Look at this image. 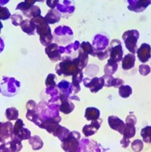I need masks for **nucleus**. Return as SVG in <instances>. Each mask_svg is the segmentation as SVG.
<instances>
[{"label": "nucleus", "mask_w": 151, "mask_h": 152, "mask_svg": "<svg viewBox=\"0 0 151 152\" xmlns=\"http://www.w3.org/2000/svg\"><path fill=\"white\" fill-rule=\"evenodd\" d=\"M35 25H36V33L40 37V42L43 46L47 47L53 42V34L51 32V28L49 26V24L47 23L45 18L40 16L36 18H33Z\"/></svg>", "instance_id": "f257e3e1"}, {"label": "nucleus", "mask_w": 151, "mask_h": 152, "mask_svg": "<svg viewBox=\"0 0 151 152\" xmlns=\"http://www.w3.org/2000/svg\"><path fill=\"white\" fill-rule=\"evenodd\" d=\"M36 115L40 122L42 123L44 120L51 118H58L59 116V105L57 103H48L47 101H40L36 108Z\"/></svg>", "instance_id": "f03ea898"}, {"label": "nucleus", "mask_w": 151, "mask_h": 152, "mask_svg": "<svg viewBox=\"0 0 151 152\" xmlns=\"http://www.w3.org/2000/svg\"><path fill=\"white\" fill-rule=\"evenodd\" d=\"M77 71H79V69L74 62V58L70 56L62 57L61 61L56 66V72L58 76H73Z\"/></svg>", "instance_id": "7ed1b4c3"}, {"label": "nucleus", "mask_w": 151, "mask_h": 152, "mask_svg": "<svg viewBox=\"0 0 151 152\" xmlns=\"http://www.w3.org/2000/svg\"><path fill=\"white\" fill-rule=\"evenodd\" d=\"M20 88V82L15 77H3L1 85H0V92L5 96H16Z\"/></svg>", "instance_id": "20e7f679"}, {"label": "nucleus", "mask_w": 151, "mask_h": 152, "mask_svg": "<svg viewBox=\"0 0 151 152\" xmlns=\"http://www.w3.org/2000/svg\"><path fill=\"white\" fill-rule=\"evenodd\" d=\"M54 39L58 43L69 44L73 38V31L67 26H59L54 30Z\"/></svg>", "instance_id": "39448f33"}, {"label": "nucleus", "mask_w": 151, "mask_h": 152, "mask_svg": "<svg viewBox=\"0 0 151 152\" xmlns=\"http://www.w3.org/2000/svg\"><path fill=\"white\" fill-rule=\"evenodd\" d=\"M81 135L77 131H70L67 137L61 142V148L66 152H77Z\"/></svg>", "instance_id": "423d86ee"}, {"label": "nucleus", "mask_w": 151, "mask_h": 152, "mask_svg": "<svg viewBox=\"0 0 151 152\" xmlns=\"http://www.w3.org/2000/svg\"><path fill=\"white\" fill-rule=\"evenodd\" d=\"M139 38V32L136 29L128 30L122 36V39L124 40L127 49L131 54H136L138 50V40Z\"/></svg>", "instance_id": "0eeeda50"}, {"label": "nucleus", "mask_w": 151, "mask_h": 152, "mask_svg": "<svg viewBox=\"0 0 151 152\" xmlns=\"http://www.w3.org/2000/svg\"><path fill=\"white\" fill-rule=\"evenodd\" d=\"M109 50V59L114 62H120L123 58V48L120 40L113 39L111 42H109L108 46Z\"/></svg>", "instance_id": "6e6552de"}, {"label": "nucleus", "mask_w": 151, "mask_h": 152, "mask_svg": "<svg viewBox=\"0 0 151 152\" xmlns=\"http://www.w3.org/2000/svg\"><path fill=\"white\" fill-rule=\"evenodd\" d=\"M105 150L99 143L86 137L80 140L77 152H104Z\"/></svg>", "instance_id": "1a4fd4ad"}, {"label": "nucleus", "mask_w": 151, "mask_h": 152, "mask_svg": "<svg viewBox=\"0 0 151 152\" xmlns=\"http://www.w3.org/2000/svg\"><path fill=\"white\" fill-rule=\"evenodd\" d=\"M91 45L94 48L95 54L97 55L98 53L105 51L106 49H107V48L109 46V39L105 35L98 34V35L95 36Z\"/></svg>", "instance_id": "9d476101"}, {"label": "nucleus", "mask_w": 151, "mask_h": 152, "mask_svg": "<svg viewBox=\"0 0 151 152\" xmlns=\"http://www.w3.org/2000/svg\"><path fill=\"white\" fill-rule=\"evenodd\" d=\"M56 9L60 13L62 18L71 17L76 10L74 0H63L62 3H58Z\"/></svg>", "instance_id": "9b49d317"}, {"label": "nucleus", "mask_w": 151, "mask_h": 152, "mask_svg": "<svg viewBox=\"0 0 151 152\" xmlns=\"http://www.w3.org/2000/svg\"><path fill=\"white\" fill-rule=\"evenodd\" d=\"M83 84L86 88H88L92 93H97L104 88V79L103 77H97L93 78L84 77Z\"/></svg>", "instance_id": "f8f14e48"}, {"label": "nucleus", "mask_w": 151, "mask_h": 152, "mask_svg": "<svg viewBox=\"0 0 151 152\" xmlns=\"http://www.w3.org/2000/svg\"><path fill=\"white\" fill-rule=\"evenodd\" d=\"M57 88L59 90V100L69 99L70 96L73 95L74 88L70 82L66 80H61L57 85Z\"/></svg>", "instance_id": "ddd939ff"}, {"label": "nucleus", "mask_w": 151, "mask_h": 152, "mask_svg": "<svg viewBox=\"0 0 151 152\" xmlns=\"http://www.w3.org/2000/svg\"><path fill=\"white\" fill-rule=\"evenodd\" d=\"M45 52L47 55L49 59L53 62L61 61L62 59V56L59 52V46L57 43H52L49 46L46 47Z\"/></svg>", "instance_id": "4468645a"}, {"label": "nucleus", "mask_w": 151, "mask_h": 152, "mask_svg": "<svg viewBox=\"0 0 151 152\" xmlns=\"http://www.w3.org/2000/svg\"><path fill=\"white\" fill-rule=\"evenodd\" d=\"M59 122H61V117L47 118V119L44 120L42 123H41V125H40L39 128L47 130L50 134H53L55 132V130L58 128Z\"/></svg>", "instance_id": "2eb2a0df"}, {"label": "nucleus", "mask_w": 151, "mask_h": 152, "mask_svg": "<svg viewBox=\"0 0 151 152\" xmlns=\"http://www.w3.org/2000/svg\"><path fill=\"white\" fill-rule=\"evenodd\" d=\"M136 55L140 62L146 63L151 58V47L150 45L144 43L136 50Z\"/></svg>", "instance_id": "dca6fc26"}, {"label": "nucleus", "mask_w": 151, "mask_h": 152, "mask_svg": "<svg viewBox=\"0 0 151 152\" xmlns=\"http://www.w3.org/2000/svg\"><path fill=\"white\" fill-rule=\"evenodd\" d=\"M102 119L99 118L97 120L91 121L90 124H88V125H85L83 127V134L85 135V137H90L93 136L94 134L97 133V131L100 129L101 124H102Z\"/></svg>", "instance_id": "f3484780"}, {"label": "nucleus", "mask_w": 151, "mask_h": 152, "mask_svg": "<svg viewBox=\"0 0 151 152\" xmlns=\"http://www.w3.org/2000/svg\"><path fill=\"white\" fill-rule=\"evenodd\" d=\"M88 56H89L88 54H87L81 48H79V50L77 52V56L76 58H74V62H75L76 66H77V68L79 70L83 71V69H85L86 66H88Z\"/></svg>", "instance_id": "a211bd4d"}, {"label": "nucleus", "mask_w": 151, "mask_h": 152, "mask_svg": "<svg viewBox=\"0 0 151 152\" xmlns=\"http://www.w3.org/2000/svg\"><path fill=\"white\" fill-rule=\"evenodd\" d=\"M125 124L123 122V120H121L120 118H118L116 116H109L108 117V125L112 129L119 132L120 134H123V130H124L125 128Z\"/></svg>", "instance_id": "6ab92c4d"}, {"label": "nucleus", "mask_w": 151, "mask_h": 152, "mask_svg": "<svg viewBox=\"0 0 151 152\" xmlns=\"http://www.w3.org/2000/svg\"><path fill=\"white\" fill-rule=\"evenodd\" d=\"M43 92L48 96L47 102L55 104L59 100V90L57 87H47Z\"/></svg>", "instance_id": "aec40b11"}, {"label": "nucleus", "mask_w": 151, "mask_h": 152, "mask_svg": "<svg viewBox=\"0 0 151 152\" xmlns=\"http://www.w3.org/2000/svg\"><path fill=\"white\" fill-rule=\"evenodd\" d=\"M21 28H22V31L26 33L28 36H33L35 34V31H36V25H35V22H34V19H25L23 20L22 24H21Z\"/></svg>", "instance_id": "412c9836"}, {"label": "nucleus", "mask_w": 151, "mask_h": 152, "mask_svg": "<svg viewBox=\"0 0 151 152\" xmlns=\"http://www.w3.org/2000/svg\"><path fill=\"white\" fill-rule=\"evenodd\" d=\"M14 130V125L11 123V121H7L3 123V125L0 129V137L4 140L10 139L11 136L13 135Z\"/></svg>", "instance_id": "4be33fe9"}, {"label": "nucleus", "mask_w": 151, "mask_h": 152, "mask_svg": "<svg viewBox=\"0 0 151 152\" xmlns=\"http://www.w3.org/2000/svg\"><path fill=\"white\" fill-rule=\"evenodd\" d=\"M83 79H84V77H83V71L82 70L77 71L76 74L72 76L71 84L74 88V92H73L74 95L77 94L80 91V83L83 82Z\"/></svg>", "instance_id": "5701e85b"}, {"label": "nucleus", "mask_w": 151, "mask_h": 152, "mask_svg": "<svg viewBox=\"0 0 151 152\" xmlns=\"http://www.w3.org/2000/svg\"><path fill=\"white\" fill-rule=\"evenodd\" d=\"M136 57L134 54H128L122 58V68L124 70H129L135 66Z\"/></svg>", "instance_id": "b1692460"}, {"label": "nucleus", "mask_w": 151, "mask_h": 152, "mask_svg": "<svg viewBox=\"0 0 151 152\" xmlns=\"http://www.w3.org/2000/svg\"><path fill=\"white\" fill-rule=\"evenodd\" d=\"M44 18H45V20L47 21V24H56V23L60 21L61 15H60V13L56 8H55V9H50L47 12V14L46 17Z\"/></svg>", "instance_id": "393cba45"}, {"label": "nucleus", "mask_w": 151, "mask_h": 152, "mask_svg": "<svg viewBox=\"0 0 151 152\" xmlns=\"http://www.w3.org/2000/svg\"><path fill=\"white\" fill-rule=\"evenodd\" d=\"M74 108H75V105L69 99L61 100V104L59 105V111L62 112L63 114L71 113L74 110Z\"/></svg>", "instance_id": "a878e982"}, {"label": "nucleus", "mask_w": 151, "mask_h": 152, "mask_svg": "<svg viewBox=\"0 0 151 152\" xmlns=\"http://www.w3.org/2000/svg\"><path fill=\"white\" fill-rule=\"evenodd\" d=\"M100 117V111L97 107H88L85 111V118L88 121H94L98 119Z\"/></svg>", "instance_id": "bb28decb"}, {"label": "nucleus", "mask_w": 151, "mask_h": 152, "mask_svg": "<svg viewBox=\"0 0 151 152\" xmlns=\"http://www.w3.org/2000/svg\"><path fill=\"white\" fill-rule=\"evenodd\" d=\"M23 14L28 19H32V18H36L41 16V9L39 8V7L34 5L29 9L23 11Z\"/></svg>", "instance_id": "cd10ccee"}, {"label": "nucleus", "mask_w": 151, "mask_h": 152, "mask_svg": "<svg viewBox=\"0 0 151 152\" xmlns=\"http://www.w3.org/2000/svg\"><path fill=\"white\" fill-rule=\"evenodd\" d=\"M69 133H70L69 129L59 125L58 128L56 130H55V132L53 133V135H54L55 137H58V140L62 142L63 140H65L66 139L67 136L69 135Z\"/></svg>", "instance_id": "c85d7f7f"}, {"label": "nucleus", "mask_w": 151, "mask_h": 152, "mask_svg": "<svg viewBox=\"0 0 151 152\" xmlns=\"http://www.w3.org/2000/svg\"><path fill=\"white\" fill-rule=\"evenodd\" d=\"M29 145L31 146L32 149L34 150H39L43 148V140H41L39 136H31V137L28 140Z\"/></svg>", "instance_id": "c756f323"}, {"label": "nucleus", "mask_w": 151, "mask_h": 152, "mask_svg": "<svg viewBox=\"0 0 151 152\" xmlns=\"http://www.w3.org/2000/svg\"><path fill=\"white\" fill-rule=\"evenodd\" d=\"M117 67H118V65L117 62H114L110 59L107 60V65L105 66L104 67V72H105V75H110V76H113L117 70Z\"/></svg>", "instance_id": "7c9ffc66"}, {"label": "nucleus", "mask_w": 151, "mask_h": 152, "mask_svg": "<svg viewBox=\"0 0 151 152\" xmlns=\"http://www.w3.org/2000/svg\"><path fill=\"white\" fill-rule=\"evenodd\" d=\"M149 5H151V0H139V2H138V4H136V6H135L134 7H132V8H130L128 10L136 12V13H141L144 10H146V8Z\"/></svg>", "instance_id": "2f4dec72"}, {"label": "nucleus", "mask_w": 151, "mask_h": 152, "mask_svg": "<svg viewBox=\"0 0 151 152\" xmlns=\"http://www.w3.org/2000/svg\"><path fill=\"white\" fill-rule=\"evenodd\" d=\"M123 137L125 139L130 140L131 137H134L136 135V128L134 125H130V124H125V128L123 130Z\"/></svg>", "instance_id": "473e14b6"}, {"label": "nucleus", "mask_w": 151, "mask_h": 152, "mask_svg": "<svg viewBox=\"0 0 151 152\" xmlns=\"http://www.w3.org/2000/svg\"><path fill=\"white\" fill-rule=\"evenodd\" d=\"M6 117L8 121L18 119V110L16 107H8L6 109Z\"/></svg>", "instance_id": "72a5a7b5"}, {"label": "nucleus", "mask_w": 151, "mask_h": 152, "mask_svg": "<svg viewBox=\"0 0 151 152\" xmlns=\"http://www.w3.org/2000/svg\"><path fill=\"white\" fill-rule=\"evenodd\" d=\"M14 136H16L18 140H28L30 137H31V132L29 129H27L26 128H23L19 132H18L17 134H13Z\"/></svg>", "instance_id": "f704fd0d"}, {"label": "nucleus", "mask_w": 151, "mask_h": 152, "mask_svg": "<svg viewBox=\"0 0 151 152\" xmlns=\"http://www.w3.org/2000/svg\"><path fill=\"white\" fill-rule=\"evenodd\" d=\"M118 94H119V96H121V98L127 99V98H128V96H131V94H132V88L128 85H127V86L123 85V86H121L118 88Z\"/></svg>", "instance_id": "c9c22d12"}, {"label": "nucleus", "mask_w": 151, "mask_h": 152, "mask_svg": "<svg viewBox=\"0 0 151 152\" xmlns=\"http://www.w3.org/2000/svg\"><path fill=\"white\" fill-rule=\"evenodd\" d=\"M140 135L143 139V142L145 143H150L151 140V126H147L141 129Z\"/></svg>", "instance_id": "e433bc0d"}, {"label": "nucleus", "mask_w": 151, "mask_h": 152, "mask_svg": "<svg viewBox=\"0 0 151 152\" xmlns=\"http://www.w3.org/2000/svg\"><path fill=\"white\" fill-rule=\"evenodd\" d=\"M85 73L89 77H96V75H97L98 73V71H99V67L96 65V64H90V65H88V66H86V68H85Z\"/></svg>", "instance_id": "4c0bfd02"}, {"label": "nucleus", "mask_w": 151, "mask_h": 152, "mask_svg": "<svg viewBox=\"0 0 151 152\" xmlns=\"http://www.w3.org/2000/svg\"><path fill=\"white\" fill-rule=\"evenodd\" d=\"M80 48L83 50L84 52H86L87 54L90 55V56L96 57V54L94 51V48L92 47V45L89 42H87V41H84V42L80 43Z\"/></svg>", "instance_id": "58836bf2"}, {"label": "nucleus", "mask_w": 151, "mask_h": 152, "mask_svg": "<svg viewBox=\"0 0 151 152\" xmlns=\"http://www.w3.org/2000/svg\"><path fill=\"white\" fill-rule=\"evenodd\" d=\"M131 148L134 152H141L144 148V142L140 140H136L131 143Z\"/></svg>", "instance_id": "ea45409f"}, {"label": "nucleus", "mask_w": 151, "mask_h": 152, "mask_svg": "<svg viewBox=\"0 0 151 152\" xmlns=\"http://www.w3.org/2000/svg\"><path fill=\"white\" fill-rule=\"evenodd\" d=\"M11 21H12V24L16 26H21L22 22H23V17L20 14H13L11 15Z\"/></svg>", "instance_id": "a19ab883"}, {"label": "nucleus", "mask_w": 151, "mask_h": 152, "mask_svg": "<svg viewBox=\"0 0 151 152\" xmlns=\"http://www.w3.org/2000/svg\"><path fill=\"white\" fill-rule=\"evenodd\" d=\"M10 18H11L10 11L7 7L0 6V20H7Z\"/></svg>", "instance_id": "79ce46f5"}, {"label": "nucleus", "mask_w": 151, "mask_h": 152, "mask_svg": "<svg viewBox=\"0 0 151 152\" xmlns=\"http://www.w3.org/2000/svg\"><path fill=\"white\" fill-rule=\"evenodd\" d=\"M46 86L47 87H57L56 84V76L54 74H49L46 78Z\"/></svg>", "instance_id": "37998d69"}, {"label": "nucleus", "mask_w": 151, "mask_h": 152, "mask_svg": "<svg viewBox=\"0 0 151 152\" xmlns=\"http://www.w3.org/2000/svg\"><path fill=\"white\" fill-rule=\"evenodd\" d=\"M23 128H25L24 126V122L22 119L18 118V120H16L15 125H14V130H13V134H17L18 132H19Z\"/></svg>", "instance_id": "c03bdc74"}, {"label": "nucleus", "mask_w": 151, "mask_h": 152, "mask_svg": "<svg viewBox=\"0 0 151 152\" xmlns=\"http://www.w3.org/2000/svg\"><path fill=\"white\" fill-rule=\"evenodd\" d=\"M102 77L104 79V87L110 88L111 84H112V81L115 77L110 75H104V76H102Z\"/></svg>", "instance_id": "a18cd8bd"}, {"label": "nucleus", "mask_w": 151, "mask_h": 152, "mask_svg": "<svg viewBox=\"0 0 151 152\" xmlns=\"http://www.w3.org/2000/svg\"><path fill=\"white\" fill-rule=\"evenodd\" d=\"M139 69L140 75H142V76H147L151 71V68L148 65H140Z\"/></svg>", "instance_id": "49530a36"}, {"label": "nucleus", "mask_w": 151, "mask_h": 152, "mask_svg": "<svg viewBox=\"0 0 151 152\" xmlns=\"http://www.w3.org/2000/svg\"><path fill=\"white\" fill-rule=\"evenodd\" d=\"M31 7H33V6L24 1V2L19 3V4L16 7V10H21V11L23 12V11H26V10H27V9H29Z\"/></svg>", "instance_id": "de8ad7c7"}, {"label": "nucleus", "mask_w": 151, "mask_h": 152, "mask_svg": "<svg viewBox=\"0 0 151 152\" xmlns=\"http://www.w3.org/2000/svg\"><path fill=\"white\" fill-rule=\"evenodd\" d=\"M96 57H97L99 60H105L107 59V58H109V50L108 48L106 49L105 51H102V52H99L96 55Z\"/></svg>", "instance_id": "09e8293b"}, {"label": "nucleus", "mask_w": 151, "mask_h": 152, "mask_svg": "<svg viewBox=\"0 0 151 152\" xmlns=\"http://www.w3.org/2000/svg\"><path fill=\"white\" fill-rule=\"evenodd\" d=\"M126 123L135 126V125H136V116H135L133 113H130V114L127 117V118H126Z\"/></svg>", "instance_id": "8fccbe9b"}, {"label": "nucleus", "mask_w": 151, "mask_h": 152, "mask_svg": "<svg viewBox=\"0 0 151 152\" xmlns=\"http://www.w3.org/2000/svg\"><path fill=\"white\" fill-rule=\"evenodd\" d=\"M124 85V80L121 79V78H114L113 81H112V84H111V87H114V88H120L121 86Z\"/></svg>", "instance_id": "3c124183"}, {"label": "nucleus", "mask_w": 151, "mask_h": 152, "mask_svg": "<svg viewBox=\"0 0 151 152\" xmlns=\"http://www.w3.org/2000/svg\"><path fill=\"white\" fill-rule=\"evenodd\" d=\"M36 106L37 104L36 103V101L34 100H29L27 101L26 105V111L27 110H35L36 108Z\"/></svg>", "instance_id": "603ef678"}, {"label": "nucleus", "mask_w": 151, "mask_h": 152, "mask_svg": "<svg viewBox=\"0 0 151 152\" xmlns=\"http://www.w3.org/2000/svg\"><path fill=\"white\" fill-rule=\"evenodd\" d=\"M47 7H50V9H55L58 5V0H46Z\"/></svg>", "instance_id": "864d4df0"}, {"label": "nucleus", "mask_w": 151, "mask_h": 152, "mask_svg": "<svg viewBox=\"0 0 151 152\" xmlns=\"http://www.w3.org/2000/svg\"><path fill=\"white\" fill-rule=\"evenodd\" d=\"M120 144L122 145V148H127L130 145V140L128 139H125V137H123V139L120 140Z\"/></svg>", "instance_id": "5fc2aeb1"}, {"label": "nucleus", "mask_w": 151, "mask_h": 152, "mask_svg": "<svg viewBox=\"0 0 151 152\" xmlns=\"http://www.w3.org/2000/svg\"><path fill=\"white\" fill-rule=\"evenodd\" d=\"M125 1L128 2V8L130 9V8L134 7L135 6H136V4H138V2H139V0H125Z\"/></svg>", "instance_id": "6e6d98bb"}, {"label": "nucleus", "mask_w": 151, "mask_h": 152, "mask_svg": "<svg viewBox=\"0 0 151 152\" xmlns=\"http://www.w3.org/2000/svg\"><path fill=\"white\" fill-rule=\"evenodd\" d=\"M44 1H45V0H25V2L28 3V4L32 5V6H34V4L36 3V2H44Z\"/></svg>", "instance_id": "4d7b16f0"}, {"label": "nucleus", "mask_w": 151, "mask_h": 152, "mask_svg": "<svg viewBox=\"0 0 151 152\" xmlns=\"http://www.w3.org/2000/svg\"><path fill=\"white\" fill-rule=\"evenodd\" d=\"M5 48V43H4V40L0 37V53H2L3 50Z\"/></svg>", "instance_id": "13d9d810"}, {"label": "nucleus", "mask_w": 151, "mask_h": 152, "mask_svg": "<svg viewBox=\"0 0 151 152\" xmlns=\"http://www.w3.org/2000/svg\"><path fill=\"white\" fill-rule=\"evenodd\" d=\"M70 100H77V101H79V98L77 96V95H72L70 96V98H69Z\"/></svg>", "instance_id": "bf43d9fd"}, {"label": "nucleus", "mask_w": 151, "mask_h": 152, "mask_svg": "<svg viewBox=\"0 0 151 152\" xmlns=\"http://www.w3.org/2000/svg\"><path fill=\"white\" fill-rule=\"evenodd\" d=\"M9 1H10V0H0V6H5Z\"/></svg>", "instance_id": "052dcab7"}, {"label": "nucleus", "mask_w": 151, "mask_h": 152, "mask_svg": "<svg viewBox=\"0 0 151 152\" xmlns=\"http://www.w3.org/2000/svg\"><path fill=\"white\" fill-rule=\"evenodd\" d=\"M5 144V143H4ZM4 144L0 145V152H5V148H4Z\"/></svg>", "instance_id": "680f3d73"}, {"label": "nucleus", "mask_w": 151, "mask_h": 152, "mask_svg": "<svg viewBox=\"0 0 151 152\" xmlns=\"http://www.w3.org/2000/svg\"><path fill=\"white\" fill-rule=\"evenodd\" d=\"M4 143H6V142H5V140L2 139V137H0V145H2V144H4Z\"/></svg>", "instance_id": "e2e57ef3"}, {"label": "nucleus", "mask_w": 151, "mask_h": 152, "mask_svg": "<svg viewBox=\"0 0 151 152\" xmlns=\"http://www.w3.org/2000/svg\"><path fill=\"white\" fill-rule=\"evenodd\" d=\"M2 28H3V24H2V22H1V21H0V33H1Z\"/></svg>", "instance_id": "0e129e2a"}, {"label": "nucleus", "mask_w": 151, "mask_h": 152, "mask_svg": "<svg viewBox=\"0 0 151 152\" xmlns=\"http://www.w3.org/2000/svg\"><path fill=\"white\" fill-rule=\"evenodd\" d=\"M2 125H3V123H2V122H0V129H1V127H2Z\"/></svg>", "instance_id": "69168bd1"}, {"label": "nucleus", "mask_w": 151, "mask_h": 152, "mask_svg": "<svg viewBox=\"0 0 151 152\" xmlns=\"http://www.w3.org/2000/svg\"><path fill=\"white\" fill-rule=\"evenodd\" d=\"M150 143H151V140H150Z\"/></svg>", "instance_id": "338daca9"}]
</instances>
